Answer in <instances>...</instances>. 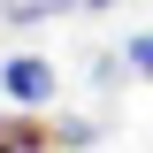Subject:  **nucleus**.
<instances>
[{"label": "nucleus", "instance_id": "nucleus-4", "mask_svg": "<svg viewBox=\"0 0 153 153\" xmlns=\"http://www.w3.org/2000/svg\"><path fill=\"white\" fill-rule=\"evenodd\" d=\"M123 69L153 84V31H130V38H123Z\"/></svg>", "mask_w": 153, "mask_h": 153}, {"label": "nucleus", "instance_id": "nucleus-1", "mask_svg": "<svg viewBox=\"0 0 153 153\" xmlns=\"http://www.w3.org/2000/svg\"><path fill=\"white\" fill-rule=\"evenodd\" d=\"M0 92L16 100V107H46V100L61 92V69L46 54H8V61H0Z\"/></svg>", "mask_w": 153, "mask_h": 153}, {"label": "nucleus", "instance_id": "nucleus-3", "mask_svg": "<svg viewBox=\"0 0 153 153\" xmlns=\"http://www.w3.org/2000/svg\"><path fill=\"white\" fill-rule=\"evenodd\" d=\"M69 8H84V0H0V16L23 23V31H31V23H61Z\"/></svg>", "mask_w": 153, "mask_h": 153}, {"label": "nucleus", "instance_id": "nucleus-2", "mask_svg": "<svg viewBox=\"0 0 153 153\" xmlns=\"http://www.w3.org/2000/svg\"><path fill=\"white\" fill-rule=\"evenodd\" d=\"M0 153H61V130L38 123L31 107L23 115H0Z\"/></svg>", "mask_w": 153, "mask_h": 153}, {"label": "nucleus", "instance_id": "nucleus-5", "mask_svg": "<svg viewBox=\"0 0 153 153\" xmlns=\"http://www.w3.org/2000/svg\"><path fill=\"white\" fill-rule=\"evenodd\" d=\"M0 23H8V16H0Z\"/></svg>", "mask_w": 153, "mask_h": 153}]
</instances>
